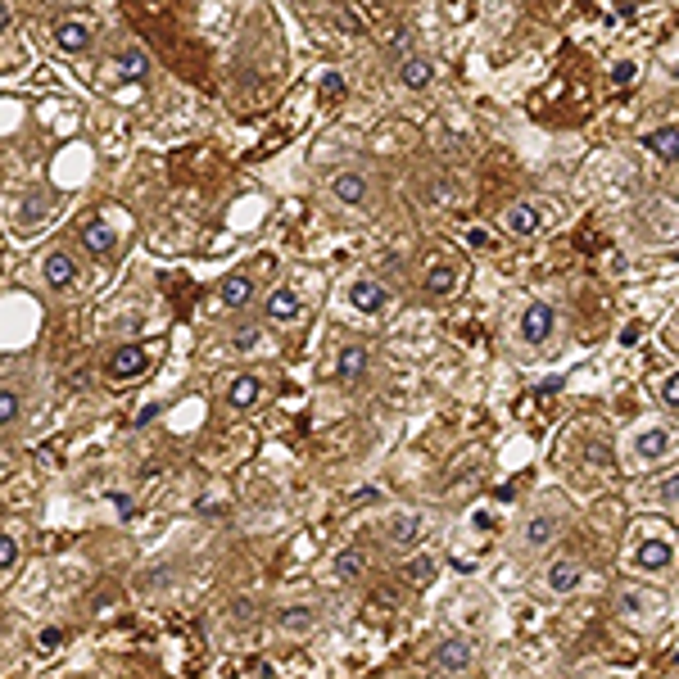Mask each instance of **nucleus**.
Here are the masks:
<instances>
[{"label":"nucleus","instance_id":"nucleus-26","mask_svg":"<svg viewBox=\"0 0 679 679\" xmlns=\"http://www.w3.org/2000/svg\"><path fill=\"white\" fill-rule=\"evenodd\" d=\"M46 214H50V199L37 190V195H28V199H23V209H19V227H23V231H37V227L46 222Z\"/></svg>","mask_w":679,"mask_h":679},{"label":"nucleus","instance_id":"nucleus-40","mask_svg":"<svg viewBox=\"0 0 679 679\" xmlns=\"http://www.w3.org/2000/svg\"><path fill=\"white\" fill-rule=\"evenodd\" d=\"M109 602H113V593L105 589V593H91V602H87V607H91V611H100V607H109Z\"/></svg>","mask_w":679,"mask_h":679},{"label":"nucleus","instance_id":"nucleus-11","mask_svg":"<svg viewBox=\"0 0 679 679\" xmlns=\"http://www.w3.org/2000/svg\"><path fill=\"white\" fill-rule=\"evenodd\" d=\"M422 530H426L422 512H390V521H385L390 549H413V543L422 539Z\"/></svg>","mask_w":679,"mask_h":679},{"label":"nucleus","instance_id":"nucleus-44","mask_svg":"<svg viewBox=\"0 0 679 679\" xmlns=\"http://www.w3.org/2000/svg\"><path fill=\"white\" fill-rule=\"evenodd\" d=\"M675 78H679V63H675Z\"/></svg>","mask_w":679,"mask_h":679},{"label":"nucleus","instance_id":"nucleus-2","mask_svg":"<svg viewBox=\"0 0 679 679\" xmlns=\"http://www.w3.org/2000/svg\"><path fill=\"white\" fill-rule=\"evenodd\" d=\"M553 331H557V308H553V304L534 299V304L521 308V322H516V340H521V345L539 349V345H549Z\"/></svg>","mask_w":679,"mask_h":679},{"label":"nucleus","instance_id":"nucleus-12","mask_svg":"<svg viewBox=\"0 0 679 679\" xmlns=\"http://www.w3.org/2000/svg\"><path fill=\"white\" fill-rule=\"evenodd\" d=\"M394 78L403 82V91H426V87L435 82V63H431L426 54H407V59H398Z\"/></svg>","mask_w":679,"mask_h":679},{"label":"nucleus","instance_id":"nucleus-37","mask_svg":"<svg viewBox=\"0 0 679 679\" xmlns=\"http://www.w3.org/2000/svg\"><path fill=\"white\" fill-rule=\"evenodd\" d=\"M639 335H643V326H639V322H630V326L621 331V345H625V349H630V345H639Z\"/></svg>","mask_w":679,"mask_h":679},{"label":"nucleus","instance_id":"nucleus-18","mask_svg":"<svg viewBox=\"0 0 679 679\" xmlns=\"http://www.w3.org/2000/svg\"><path fill=\"white\" fill-rule=\"evenodd\" d=\"M331 571H335V580H340V584H354V580L367 571V553H363V549H354V543H345V549H335Z\"/></svg>","mask_w":679,"mask_h":679},{"label":"nucleus","instance_id":"nucleus-10","mask_svg":"<svg viewBox=\"0 0 679 679\" xmlns=\"http://www.w3.org/2000/svg\"><path fill=\"white\" fill-rule=\"evenodd\" d=\"M146 367H150V358H146V349H136V345H118L105 358L109 381H136V376H146Z\"/></svg>","mask_w":679,"mask_h":679},{"label":"nucleus","instance_id":"nucleus-41","mask_svg":"<svg viewBox=\"0 0 679 679\" xmlns=\"http://www.w3.org/2000/svg\"><path fill=\"white\" fill-rule=\"evenodd\" d=\"M616 14H621V19H634V14H639V5H634V0H621Z\"/></svg>","mask_w":679,"mask_h":679},{"label":"nucleus","instance_id":"nucleus-15","mask_svg":"<svg viewBox=\"0 0 679 679\" xmlns=\"http://www.w3.org/2000/svg\"><path fill=\"white\" fill-rule=\"evenodd\" d=\"M277 630H281V634H295V639L313 634V630H317V607H308V602L281 607V611H277Z\"/></svg>","mask_w":679,"mask_h":679},{"label":"nucleus","instance_id":"nucleus-3","mask_svg":"<svg viewBox=\"0 0 679 679\" xmlns=\"http://www.w3.org/2000/svg\"><path fill=\"white\" fill-rule=\"evenodd\" d=\"M471 661H475V643L462 639V634H444V639L431 648V666H435L440 675H466Z\"/></svg>","mask_w":679,"mask_h":679},{"label":"nucleus","instance_id":"nucleus-9","mask_svg":"<svg viewBox=\"0 0 679 679\" xmlns=\"http://www.w3.org/2000/svg\"><path fill=\"white\" fill-rule=\"evenodd\" d=\"M41 277H46L50 290H73V286H78V258L68 254V249H50V254L41 258Z\"/></svg>","mask_w":679,"mask_h":679},{"label":"nucleus","instance_id":"nucleus-7","mask_svg":"<svg viewBox=\"0 0 679 679\" xmlns=\"http://www.w3.org/2000/svg\"><path fill=\"white\" fill-rule=\"evenodd\" d=\"M675 448H679V440H675L670 426H648V431L634 435V457L648 462V466H652V462H666Z\"/></svg>","mask_w":679,"mask_h":679},{"label":"nucleus","instance_id":"nucleus-29","mask_svg":"<svg viewBox=\"0 0 679 679\" xmlns=\"http://www.w3.org/2000/svg\"><path fill=\"white\" fill-rule=\"evenodd\" d=\"M19 566V539L0 530V571H14Z\"/></svg>","mask_w":679,"mask_h":679},{"label":"nucleus","instance_id":"nucleus-21","mask_svg":"<svg viewBox=\"0 0 679 679\" xmlns=\"http://www.w3.org/2000/svg\"><path fill=\"white\" fill-rule=\"evenodd\" d=\"M263 313H267V322H295L299 313H304V299L295 295V290H286V286H277L267 295V304H263Z\"/></svg>","mask_w":679,"mask_h":679},{"label":"nucleus","instance_id":"nucleus-35","mask_svg":"<svg viewBox=\"0 0 679 679\" xmlns=\"http://www.w3.org/2000/svg\"><path fill=\"white\" fill-rule=\"evenodd\" d=\"M657 499H661V503H675V499H679V475H670V481L657 485Z\"/></svg>","mask_w":679,"mask_h":679},{"label":"nucleus","instance_id":"nucleus-16","mask_svg":"<svg viewBox=\"0 0 679 679\" xmlns=\"http://www.w3.org/2000/svg\"><path fill=\"white\" fill-rule=\"evenodd\" d=\"M82 245H87L96 258H113V254H118V231H113L105 218H87V222H82Z\"/></svg>","mask_w":679,"mask_h":679},{"label":"nucleus","instance_id":"nucleus-14","mask_svg":"<svg viewBox=\"0 0 679 679\" xmlns=\"http://www.w3.org/2000/svg\"><path fill=\"white\" fill-rule=\"evenodd\" d=\"M113 68H118L122 82H146V78L155 73V63H150L146 46H122V50L113 54Z\"/></svg>","mask_w":679,"mask_h":679},{"label":"nucleus","instance_id":"nucleus-6","mask_svg":"<svg viewBox=\"0 0 679 679\" xmlns=\"http://www.w3.org/2000/svg\"><path fill=\"white\" fill-rule=\"evenodd\" d=\"M331 195H335L340 204L367 209V204H372V181H367V172H358V168H340V172L331 177Z\"/></svg>","mask_w":679,"mask_h":679},{"label":"nucleus","instance_id":"nucleus-33","mask_svg":"<svg viewBox=\"0 0 679 679\" xmlns=\"http://www.w3.org/2000/svg\"><path fill=\"white\" fill-rule=\"evenodd\" d=\"M661 403H670V407H679V372H670V376L661 381Z\"/></svg>","mask_w":679,"mask_h":679},{"label":"nucleus","instance_id":"nucleus-5","mask_svg":"<svg viewBox=\"0 0 679 679\" xmlns=\"http://www.w3.org/2000/svg\"><path fill=\"white\" fill-rule=\"evenodd\" d=\"M385 304H390V286H385V281H376V277H358V281H349V308H354V313H363V317H381V313H385Z\"/></svg>","mask_w":679,"mask_h":679},{"label":"nucleus","instance_id":"nucleus-42","mask_svg":"<svg viewBox=\"0 0 679 679\" xmlns=\"http://www.w3.org/2000/svg\"><path fill=\"white\" fill-rule=\"evenodd\" d=\"M113 507H118L122 516H131V499H127V494H113Z\"/></svg>","mask_w":679,"mask_h":679},{"label":"nucleus","instance_id":"nucleus-8","mask_svg":"<svg viewBox=\"0 0 679 679\" xmlns=\"http://www.w3.org/2000/svg\"><path fill=\"white\" fill-rule=\"evenodd\" d=\"M630 566H634V571H643V575L670 571V566H675V543H670V539H648V543H634Z\"/></svg>","mask_w":679,"mask_h":679},{"label":"nucleus","instance_id":"nucleus-32","mask_svg":"<svg viewBox=\"0 0 679 679\" xmlns=\"http://www.w3.org/2000/svg\"><path fill=\"white\" fill-rule=\"evenodd\" d=\"M340 96H345V78L326 73V78H322V100H340Z\"/></svg>","mask_w":679,"mask_h":679},{"label":"nucleus","instance_id":"nucleus-31","mask_svg":"<svg viewBox=\"0 0 679 679\" xmlns=\"http://www.w3.org/2000/svg\"><path fill=\"white\" fill-rule=\"evenodd\" d=\"M254 621V602L249 598H236L231 602V625H249Z\"/></svg>","mask_w":679,"mask_h":679},{"label":"nucleus","instance_id":"nucleus-24","mask_svg":"<svg viewBox=\"0 0 679 679\" xmlns=\"http://www.w3.org/2000/svg\"><path fill=\"white\" fill-rule=\"evenodd\" d=\"M258 398H263V381H258V376H236V381L227 385V403L240 407V413H249Z\"/></svg>","mask_w":679,"mask_h":679},{"label":"nucleus","instance_id":"nucleus-22","mask_svg":"<svg viewBox=\"0 0 679 679\" xmlns=\"http://www.w3.org/2000/svg\"><path fill=\"white\" fill-rule=\"evenodd\" d=\"M367 363H372V358H367V349H363V345H345V349L335 354V376L345 381V385H354V381H363V376H367Z\"/></svg>","mask_w":679,"mask_h":679},{"label":"nucleus","instance_id":"nucleus-4","mask_svg":"<svg viewBox=\"0 0 679 679\" xmlns=\"http://www.w3.org/2000/svg\"><path fill=\"white\" fill-rule=\"evenodd\" d=\"M562 534V516L557 512H534L525 525H521V549L525 553H543V549H553Z\"/></svg>","mask_w":679,"mask_h":679},{"label":"nucleus","instance_id":"nucleus-19","mask_svg":"<svg viewBox=\"0 0 679 679\" xmlns=\"http://www.w3.org/2000/svg\"><path fill=\"white\" fill-rule=\"evenodd\" d=\"M457 281H462V272H457L453 263H431V267H426V277H422V286H426V295H431V299L453 295V290H457Z\"/></svg>","mask_w":679,"mask_h":679},{"label":"nucleus","instance_id":"nucleus-13","mask_svg":"<svg viewBox=\"0 0 679 679\" xmlns=\"http://www.w3.org/2000/svg\"><path fill=\"white\" fill-rule=\"evenodd\" d=\"M580 580H584V562H580V557H557V562L549 566V575H543V584H549L557 598L575 593V589H580Z\"/></svg>","mask_w":679,"mask_h":679},{"label":"nucleus","instance_id":"nucleus-36","mask_svg":"<svg viewBox=\"0 0 679 679\" xmlns=\"http://www.w3.org/2000/svg\"><path fill=\"white\" fill-rule=\"evenodd\" d=\"M37 643H41V648H59V643H63V630H59V625H46V630L37 634Z\"/></svg>","mask_w":679,"mask_h":679},{"label":"nucleus","instance_id":"nucleus-38","mask_svg":"<svg viewBox=\"0 0 679 679\" xmlns=\"http://www.w3.org/2000/svg\"><path fill=\"white\" fill-rule=\"evenodd\" d=\"M557 390H562V376H549V381L534 390V398H549V394H557Z\"/></svg>","mask_w":679,"mask_h":679},{"label":"nucleus","instance_id":"nucleus-25","mask_svg":"<svg viewBox=\"0 0 679 679\" xmlns=\"http://www.w3.org/2000/svg\"><path fill=\"white\" fill-rule=\"evenodd\" d=\"M407 580H413L417 589H431V584L440 580V557H431V553H417L413 562H407Z\"/></svg>","mask_w":679,"mask_h":679},{"label":"nucleus","instance_id":"nucleus-27","mask_svg":"<svg viewBox=\"0 0 679 679\" xmlns=\"http://www.w3.org/2000/svg\"><path fill=\"white\" fill-rule=\"evenodd\" d=\"M666 607V593H621V611L625 616H643V611H661Z\"/></svg>","mask_w":679,"mask_h":679},{"label":"nucleus","instance_id":"nucleus-30","mask_svg":"<svg viewBox=\"0 0 679 679\" xmlns=\"http://www.w3.org/2000/svg\"><path fill=\"white\" fill-rule=\"evenodd\" d=\"M231 345H236L240 354H249V349L258 345V326H254V322H245V326H236V331H231Z\"/></svg>","mask_w":679,"mask_h":679},{"label":"nucleus","instance_id":"nucleus-28","mask_svg":"<svg viewBox=\"0 0 679 679\" xmlns=\"http://www.w3.org/2000/svg\"><path fill=\"white\" fill-rule=\"evenodd\" d=\"M19 417H23V394L5 385V390H0V431H5V426H14Z\"/></svg>","mask_w":679,"mask_h":679},{"label":"nucleus","instance_id":"nucleus-43","mask_svg":"<svg viewBox=\"0 0 679 679\" xmlns=\"http://www.w3.org/2000/svg\"><path fill=\"white\" fill-rule=\"evenodd\" d=\"M670 666H675V670H679V648H675V652H670Z\"/></svg>","mask_w":679,"mask_h":679},{"label":"nucleus","instance_id":"nucleus-1","mask_svg":"<svg viewBox=\"0 0 679 679\" xmlns=\"http://www.w3.org/2000/svg\"><path fill=\"white\" fill-rule=\"evenodd\" d=\"M553 222H557V204L553 199H516V204H507V209H503V227L516 240L543 236Z\"/></svg>","mask_w":679,"mask_h":679},{"label":"nucleus","instance_id":"nucleus-34","mask_svg":"<svg viewBox=\"0 0 679 679\" xmlns=\"http://www.w3.org/2000/svg\"><path fill=\"white\" fill-rule=\"evenodd\" d=\"M611 82H616V87H630V82H634V63H630V59H621L616 68H611Z\"/></svg>","mask_w":679,"mask_h":679},{"label":"nucleus","instance_id":"nucleus-39","mask_svg":"<svg viewBox=\"0 0 679 679\" xmlns=\"http://www.w3.org/2000/svg\"><path fill=\"white\" fill-rule=\"evenodd\" d=\"M159 417V403H150V407H141V413H136V426H150Z\"/></svg>","mask_w":679,"mask_h":679},{"label":"nucleus","instance_id":"nucleus-23","mask_svg":"<svg viewBox=\"0 0 679 679\" xmlns=\"http://www.w3.org/2000/svg\"><path fill=\"white\" fill-rule=\"evenodd\" d=\"M218 299L227 308H249L254 304V281L245 277V272H231V277H222V286H218Z\"/></svg>","mask_w":679,"mask_h":679},{"label":"nucleus","instance_id":"nucleus-20","mask_svg":"<svg viewBox=\"0 0 679 679\" xmlns=\"http://www.w3.org/2000/svg\"><path fill=\"white\" fill-rule=\"evenodd\" d=\"M643 150H652V159L661 163H679V127H652L643 136Z\"/></svg>","mask_w":679,"mask_h":679},{"label":"nucleus","instance_id":"nucleus-17","mask_svg":"<svg viewBox=\"0 0 679 679\" xmlns=\"http://www.w3.org/2000/svg\"><path fill=\"white\" fill-rule=\"evenodd\" d=\"M91 28L82 23V19H63V23H54V46L63 50V54H87L91 50Z\"/></svg>","mask_w":679,"mask_h":679}]
</instances>
